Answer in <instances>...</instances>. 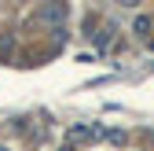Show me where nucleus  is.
<instances>
[{
    "instance_id": "nucleus-1",
    "label": "nucleus",
    "mask_w": 154,
    "mask_h": 151,
    "mask_svg": "<svg viewBox=\"0 0 154 151\" xmlns=\"http://www.w3.org/2000/svg\"><path fill=\"white\" fill-rule=\"evenodd\" d=\"M150 30V18H136V33H147Z\"/></svg>"
}]
</instances>
